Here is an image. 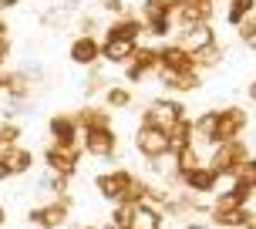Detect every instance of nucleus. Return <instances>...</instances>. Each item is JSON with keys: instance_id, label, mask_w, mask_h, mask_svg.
Instances as JSON below:
<instances>
[{"instance_id": "f257e3e1", "label": "nucleus", "mask_w": 256, "mask_h": 229, "mask_svg": "<svg viewBox=\"0 0 256 229\" xmlns=\"http://www.w3.org/2000/svg\"><path fill=\"white\" fill-rule=\"evenodd\" d=\"M246 158H250V148H246L243 138H236V142L212 145V155H209V162H206V166L212 168L219 178H232V176H236V168L243 166Z\"/></svg>"}, {"instance_id": "f03ea898", "label": "nucleus", "mask_w": 256, "mask_h": 229, "mask_svg": "<svg viewBox=\"0 0 256 229\" xmlns=\"http://www.w3.org/2000/svg\"><path fill=\"white\" fill-rule=\"evenodd\" d=\"M71 206H74L71 192H64V196H58L51 202L34 206V209L27 212V222L38 226V229H61L64 222H68V216H71Z\"/></svg>"}, {"instance_id": "7ed1b4c3", "label": "nucleus", "mask_w": 256, "mask_h": 229, "mask_svg": "<svg viewBox=\"0 0 256 229\" xmlns=\"http://www.w3.org/2000/svg\"><path fill=\"white\" fill-rule=\"evenodd\" d=\"M182 118H189L182 102H176V98H155V102H148V108L142 112V125H152V128H158V132H168V128L179 125Z\"/></svg>"}, {"instance_id": "20e7f679", "label": "nucleus", "mask_w": 256, "mask_h": 229, "mask_svg": "<svg viewBox=\"0 0 256 229\" xmlns=\"http://www.w3.org/2000/svg\"><path fill=\"white\" fill-rule=\"evenodd\" d=\"M132 182H135V176H132V168H112V172H102V176H94V192L102 196L104 202H125L128 189H132Z\"/></svg>"}, {"instance_id": "39448f33", "label": "nucleus", "mask_w": 256, "mask_h": 229, "mask_svg": "<svg viewBox=\"0 0 256 229\" xmlns=\"http://www.w3.org/2000/svg\"><path fill=\"white\" fill-rule=\"evenodd\" d=\"M81 145H48L44 148V166H48V172H54V176H64V178H74L78 166H81Z\"/></svg>"}, {"instance_id": "423d86ee", "label": "nucleus", "mask_w": 256, "mask_h": 229, "mask_svg": "<svg viewBox=\"0 0 256 229\" xmlns=\"http://www.w3.org/2000/svg\"><path fill=\"white\" fill-rule=\"evenodd\" d=\"M246 125H250V114H246L243 108H236V104H230V108H219V112H216V135H212V145H222V142L243 138Z\"/></svg>"}, {"instance_id": "0eeeda50", "label": "nucleus", "mask_w": 256, "mask_h": 229, "mask_svg": "<svg viewBox=\"0 0 256 229\" xmlns=\"http://www.w3.org/2000/svg\"><path fill=\"white\" fill-rule=\"evenodd\" d=\"M81 152L91 155V158H115L118 155L115 128H91V132H81Z\"/></svg>"}, {"instance_id": "6e6552de", "label": "nucleus", "mask_w": 256, "mask_h": 229, "mask_svg": "<svg viewBox=\"0 0 256 229\" xmlns=\"http://www.w3.org/2000/svg\"><path fill=\"white\" fill-rule=\"evenodd\" d=\"M135 152H138L145 162L166 158L168 155V135L158 132V128H152V125H138V132H135Z\"/></svg>"}, {"instance_id": "1a4fd4ad", "label": "nucleus", "mask_w": 256, "mask_h": 229, "mask_svg": "<svg viewBox=\"0 0 256 229\" xmlns=\"http://www.w3.org/2000/svg\"><path fill=\"white\" fill-rule=\"evenodd\" d=\"M216 14V4L212 0H182L179 14L172 17V24L179 30H189V27H199V24H209Z\"/></svg>"}, {"instance_id": "9d476101", "label": "nucleus", "mask_w": 256, "mask_h": 229, "mask_svg": "<svg viewBox=\"0 0 256 229\" xmlns=\"http://www.w3.org/2000/svg\"><path fill=\"white\" fill-rule=\"evenodd\" d=\"M148 74H158V48H142L138 44L125 64V78L132 84H138L142 78H148Z\"/></svg>"}, {"instance_id": "9b49d317", "label": "nucleus", "mask_w": 256, "mask_h": 229, "mask_svg": "<svg viewBox=\"0 0 256 229\" xmlns=\"http://www.w3.org/2000/svg\"><path fill=\"white\" fill-rule=\"evenodd\" d=\"M179 186L186 192H192V196H209V192H219V176L202 162V166H196L192 172L179 176Z\"/></svg>"}, {"instance_id": "f8f14e48", "label": "nucleus", "mask_w": 256, "mask_h": 229, "mask_svg": "<svg viewBox=\"0 0 256 229\" xmlns=\"http://www.w3.org/2000/svg\"><path fill=\"white\" fill-rule=\"evenodd\" d=\"M68 58H71V64H78V68H94V64H102V40L91 38V34H81V38L71 40Z\"/></svg>"}, {"instance_id": "ddd939ff", "label": "nucleus", "mask_w": 256, "mask_h": 229, "mask_svg": "<svg viewBox=\"0 0 256 229\" xmlns=\"http://www.w3.org/2000/svg\"><path fill=\"white\" fill-rule=\"evenodd\" d=\"M48 132H51L54 145H81V128H78L74 114H51Z\"/></svg>"}, {"instance_id": "4468645a", "label": "nucleus", "mask_w": 256, "mask_h": 229, "mask_svg": "<svg viewBox=\"0 0 256 229\" xmlns=\"http://www.w3.org/2000/svg\"><path fill=\"white\" fill-rule=\"evenodd\" d=\"M30 91H34V81L24 71H4V94L10 104H30Z\"/></svg>"}, {"instance_id": "2eb2a0df", "label": "nucleus", "mask_w": 256, "mask_h": 229, "mask_svg": "<svg viewBox=\"0 0 256 229\" xmlns=\"http://www.w3.org/2000/svg\"><path fill=\"white\" fill-rule=\"evenodd\" d=\"M250 199H253V189L243 186V182H236V178H230V189L216 192V202L209 209H250Z\"/></svg>"}, {"instance_id": "dca6fc26", "label": "nucleus", "mask_w": 256, "mask_h": 229, "mask_svg": "<svg viewBox=\"0 0 256 229\" xmlns=\"http://www.w3.org/2000/svg\"><path fill=\"white\" fill-rule=\"evenodd\" d=\"M158 71H196V64H192V54L172 40L158 48Z\"/></svg>"}, {"instance_id": "f3484780", "label": "nucleus", "mask_w": 256, "mask_h": 229, "mask_svg": "<svg viewBox=\"0 0 256 229\" xmlns=\"http://www.w3.org/2000/svg\"><path fill=\"white\" fill-rule=\"evenodd\" d=\"M176 44L186 48L189 54H196V51H202V48H209V44H216V30H212V24L189 27V30H179V40Z\"/></svg>"}, {"instance_id": "a211bd4d", "label": "nucleus", "mask_w": 256, "mask_h": 229, "mask_svg": "<svg viewBox=\"0 0 256 229\" xmlns=\"http://www.w3.org/2000/svg\"><path fill=\"white\" fill-rule=\"evenodd\" d=\"M142 34H145V27H142V20L135 17V14H128V17H118V20H112V24H108V30H104V38L132 40V44H138Z\"/></svg>"}, {"instance_id": "6ab92c4d", "label": "nucleus", "mask_w": 256, "mask_h": 229, "mask_svg": "<svg viewBox=\"0 0 256 229\" xmlns=\"http://www.w3.org/2000/svg\"><path fill=\"white\" fill-rule=\"evenodd\" d=\"M162 226H166V216H162V209H155V206H148V202L132 206L128 229H162Z\"/></svg>"}, {"instance_id": "aec40b11", "label": "nucleus", "mask_w": 256, "mask_h": 229, "mask_svg": "<svg viewBox=\"0 0 256 229\" xmlns=\"http://www.w3.org/2000/svg\"><path fill=\"white\" fill-rule=\"evenodd\" d=\"M138 44H132V40H115V38H102V64H122L125 68L128 58L135 54Z\"/></svg>"}, {"instance_id": "412c9836", "label": "nucleus", "mask_w": 256, "mask_h": 229, "mask_svg": "<svg viewBox=\"0 0 256 229\" xmlns=\"http://www.w3.org/2000/svg\"><path fill=\"white\" fill-rule=\"evenodd\" d=\"M250 219H256L250 209H209V222L219 229H243Z\"/></svg>"}, {"instance_id": "4be33fe9", "label": "nucleus", "mask_w": 256, "mask_h": 229, "mask_svg": "<svg viewBox=\"0 0 256 229\" xmlns=\"http://www.w3.org/2000/svg\"><path fill=\"white\" fill-rule=\"evenodd\" d=\"M158 81H162V88L168 91H196L202 81H199V71H158Z\"/></svg>"}, {"instance_id": "5701e85b", "label": "nucleus", "mask_w": 256, "mask_h": 229, "mask_svg": "<svg viewBox=\"0 0 256 229\" xmlns=\"http://www.w3.org/2000/svg\"><path fill=\"white\" fill-rule=\"evenodd\" d=\"M0 158H4V166L10 168V176H27L34 168V152L24 148V145H14L7 152H0Z\"/></svg>"}, {"instance_id": "b1692460", "label": "nucleus", "mask_w": 256, "mask_h": 229, "mask_svg": "<svg viewBox=\"0 0 256 229\" xmlns=\"http://www.w3.org/2000/svg\"><path fill=\"white\" fill-rule=\"evenodd\" d=\"M74 122L81 132H91V128H112V112L108 108H94V104H88V108H81V112L74 114Z\"/></svg>"}, {"instance_id": "393cba45", "label": "nucleus", "mask_w": 256, "mask_h": 229, "mask_svg": "<svg viewBox=\"0 0 256 229\" xmlns=\"http://www.w3.org/2000/svg\"><path fill=\"white\" fill-rule=\"evenodd\" d=\"M166 135H168V155H176V152H182V148L196 145V142H192V118H182L179 125L168 128Z\"/></svg>"}, {"instance_id": "a878e982", "label": "nucleus", "mask_w": 256, "mask_h": 229, "mask_svg": "<svg viewBox=\"0 0 256 229\" xmlns=\"http://www.w3.org/2000/svg\"><path fill=\"white\" fill-rule=\"evenodd\" d=\"M102 94H104V108H108V112H125V108H132V102H135L125 84H108Z\"/></svg>"}, {"instance_id": "bb28decb", "label": "nucleus", "mask_w": 256, "mask_h": 229, "mask_svg": "<svg viewBox=\"0 0 256 229\" xmlns=\"http://www.w3.org/2000/svg\"><path fill=\"white\" fill-rule=\"evenodd\" d=\"M182 0H145L138 17H176Z\"/></svg>"}, {"instance_id": "cd10ccee", "label": "nucleus", "mask_w": 256, "mask_h": 229, "mask_svg": "<svg viewBox=\"0 0 256 229\" xmlns=\"http://www.w3.org/2000/svg\"><path fill=\"white\" fill-rule=\"evenodd\" d=\"M172 166H176V172H179V176L192 172L196 166H202V155H199V145H189V148H182V152H176V155H172Z\"/></svg>"}, {"instance_id": "c85d7f7f", "label": "nucleus", "mask_w": 256, "mask_h": 229, "mask_svg": "<svg viewBox=\"0 0 256 229\" xmlns=\"http://www.w3.org/2000/svg\"><path fill=\"white\" fill-rule=\"evenodd\" d=\"M250 14H256V0H230V7H226V24L240 27Z\"/></svg>"}, {"instance_id": "c756f323", "label": "nucleus", "mask_w": 256, "mask_h": 229, "mask_svg": "<svg viewBox=\"0 0 256 229\" xmlns=\"http://www.w3.org/2000/svg\"><path fill=\"white\" fill-rule=\"evenodd\" d=\"M222 61V44H209V48H202V51L192 54V64H196V71H206V68H216V64Z\"/></svg>"}, {"instance_id": "7c9ffc66", "label": "nucleus", "mask_w": 256, "mask_h": 229, "mask_svg": "<svg viewBox=\"0 0 256 229\" xmlns=\"http://www.w3.org/2000/svg\"><path fill=\"white\" fill-rule=\"evenodd\" d=\"M142 27H145V34H152V38H168L176 24H172V17H138Z\"/></svg>"}, {"instance_id": "2f4dec72", "label": "nucleus", "mask_w": 256, "mask_h": 229, "mask_svg": "<svg viewBox=\"0 0 256 229\" xmlns=\"http://www.w3.org/2000/svg\"><path fill=\"white\" fill-rule=\"evenodd\" d=\"M68 182H71V178H64V176H54V172H44V176L38 178V186H40L44 192H51L54 199L68 192Z\"/></svg>"}, {"instance_id": "473e14b6", "label": "nucleus", "mask_w": 256, "mask_h": 229, "mask_svg": "<svg viewBox=\"0 0 256 229\" xmlns=\"http://www.w3.org/2000/svg\"><path fill=\"white\" fill-rule=\"evenodd\" d=\"M108 88V81H104V71H102V64H94V68H88V78H84V94H98V91Z\"/></svg>"}, {"instance_id": "72a5a7b5", "label": "nucleus", "mask_w": 256, "mask_h": 229, "mask_svg": "<svg viewBox=\"0 0 256 229\" xmlns=\"http://www.w3.org/2000/svg\"><path fill=\"white\" fill-rule=\"evenodd\" d=\"M17 138H20V125L17 122H0V152L14 148Z\"/></svg>"}, {"instance_id": "f704fd0d", "label": "nucleus", "mask_w": 256, "mask_h": 229, "mask_svg": "<svg viewBox=\"0 0 256 229\" xmlns=\"http://www.w3.org/2000/svg\"><path fill=\"white\" fill-rule=\"evenodd\" d=\"M232 178H236V182H243V186H250V189L256 192V158H253V155L236 168V176H232Z\"/></svg>"}, {"instance_id": "c9c22d12", "label": "nucleus", "mask_w": 256, "mask_h": 229, "mask_svg": "<svg viewBox=\"0 0 256 229\" xmlns=\"http://www.w3.org/2000/svg\"><path fill=\"white\" fill-rule=\"evenodd\" d=\"M240 40H243V48L256 51V14H250L243 24H240Z\"/></svg>"}, {"instance_id": "e433bc0d", "label": "nucleus", "mask_w": 256, "mask_h": 229, "mask_svg": "<svg viewBox=\"0 0 256 229\" xmlns=\"http://www.w3.org/2000/svg\"><path fill=\"white\" fill-rule=\"evenodd\" d=\"M102 7L108 14H115V20H118V17H128V4H125V0H102Z\"/></svg>"}, {"instance_id": "4c0bfd02", "label": "nucleus", "mask_w": 256, "mask_h": 229, "mask_svg": "<svg viewBox=\"0 0 256 229\" xmlns=\"http://www.w3.org/2000/svg\"><path fill=\"white\" fill-rule=\"evenodd\" d=\"M7 58H10V38H0V71H4Z\"/></svg>"}, {"instance_id": "58836bf2", "label": "nucleus", "mask_w": 256, "mask_h": 229, "mask_svg": "<svg viewBox=\"0 0 256 229\" xmlns=\"http://www.w3.org/2000/svg\"><path fill=\"white\" fill-rule=\"evenodd\" d=\"M17 4H20V0H0V14H4V10H14Z\"/></svg>"}, {"instance_id": "ea45409f", "label": "nucleus", "mask_w": 256, "mask_h": 229, "mask_svg": "<svg viewBox=\"0 0 256 229\" xmlns=\"http://www.w3.org/2000/svg\"><path fill=\"white\" fill-rule=\"evenodd\" d=\"M7 178H14V176H10V168L4 166V158H0V182H7Z\"/></svg>"}, {"instance_id": "a19ab883", "label": "nucleus", "mask_w": 256, "mask_h": 229, "mask_svg": "<svg viewBox=\"0 0 256 229\" xmlns=\"http://www.w3.org/2000/svg\"><path fill=\"white\" fill-rule=\"evenodd\" d=\"M186 229H209V222H202V219H192Z\"/></svg>"}, {"instance_id": "79ce46f5", "label": "nucleus", "mask_w": 256, "mask_h": 229, "mask_svg": "<svg viewBox=\"0 0 256 229\" xmlns=\"http://www.w3.org/2000/svg\"><path fill=\"white\" fill-rule=\"evenodd\" d=\"M246 94H250V102L256 104V81H250V84H246Z\"/></svg>"}, {"instance_id": "37998d69", "label": "nucleus", "mask_w": 256, "mask_h": 229, "mask_svg": "<svg viewBox=\"0 0 256 229\" xmlns=\"http://www.w3.org/2000/svg\"><path fill=\"white\" fill-rule=\"evenodd\" d=\"M7 30H10V27H7V20L0 17V38H7Z\"/></svg>"}, {"instance_id": "c03bdc74", "label": "nucleus", "mask_w": 256, "mask_h": 229, "mask_svg": "<svg viewBox=\"0 0 256 229\" xmlns=\"http://www.w3.org/2000/svg\"><path fill=\"white\" fill-rule=\"evenodd\" d=\"M4 222H7V209H4V202H0V229H4Z\"/></svg>"}, {"instance_id": "a18cd8bd", "label": "nucleus", "mask_w": 256, "mask_h": 229, "mask_svg": "<svg viewBox=\"0 0 256 229\" xmlns=\"http://www.w3.org/2000/svg\"><path fill=\"white\" fill-rule=\"evenodd\" d=\"M243 229H256V219H250V222H246V226Z\"/></svg>"}, {"instance_id": "49530a36", "label": "nucleus", "mask_w": 256, "mask_h": 229, "mask_svg": "<svg viewBox=\"0 0 256 229\" xmlns=\"http://www.w3.org/2000/svg\"><path fill=\"white\" fill-rule=\"evenodd\" d=\"M81 229H102V226H94V222H88V226H81Z\"/></svg>"}, {"instance_id": "de8ad7c7", "label": "nucleus", "mask_w": 256, "mask_h": 229, "mask_svg": "<svg viewBox=\"0 0 256 229\" xmlns=\"http://www.w3.org/2000/svg\"><path fill=\"white\" fill-rule=\"evenodd\" d=\"M0 94H4V71H0Z\"/></svg>"}, {"instance_id": "09e8293b", "label": "nucleus", "mask_w": 256, "mask_h": 229, "mask_svg": "<svg viewBox=\"0 0 256 229\" xmlns=\"http://www.w3.org/2000/svg\"><path fill=\"white\" fill-rule=\"evenodd\" d=\"M102 229H108V226H102Z\"/></svg>"}]
</instances>
